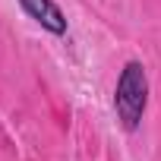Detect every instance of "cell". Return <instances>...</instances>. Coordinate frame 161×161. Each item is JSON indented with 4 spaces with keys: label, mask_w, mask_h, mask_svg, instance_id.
Wrapping results in <instances>:
<instances>
[{
    "label": "cell",
    "mask_w": 161,
    "mask_h": 161,
    "mask_svg": "<svg viewBox=\"0 0 161 161\" xmlns=\"http://www.w3.org/2000/svg\"><path fill=\"white\" fill-rule=\"evenodd\" d=\"M145 104H148V73L139 60H126L117 76V89H114V111L126 133L139 130Z\"/></svg>",
    "instance_id": "6da1fadb"
},
{
    "label": "cell",
    "mask_w": 161,
    "mask_h": 161,
    "mask_svg": "<svg viewBox=\"0 0 161 161\" xmlns=\"http://www.w3.org/2000/svg\"><path fill=\"white\" fill-rule=\"evenodd\" d=\"M22 13L51 35H66V16L54 0H19Z\"/></svg>",
    "instance_id": "7a4b0ae2"
}]
</instances>
